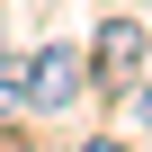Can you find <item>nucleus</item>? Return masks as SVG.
I'll list each match as a JSON object with an SVG mask.
<instances>
[{"instance_id": "1", "label": "nucleus", "mask_w": 152, "mask_h": 152, "mask_svg": "<svg viewBox=\"0 0 152 152\" xmlns=\"http://www.w3.org/2000/svg\"><path fill=\"white\" fill-rule=\"evenodd\" d=\"M81 90H90V54H81V45H45V54L27 63V81H18V99H36V116L72 107Z\"/></svg>"}, {"instance_id": "2", "label": "nucleus", "mask_w": 152, "mask_h": 152, "mask_svg": "<svg viewBox=\"0 0 152 152\" xmlns=\"http://www.w3.org/2000/svg\"><path fill=\"white\" fill-rule=\"evenodd\" d=\"M143 81V18H107L99 27V45H90V90H134Z\"/></svg>"}, {"instance_id": "3", "label": "nucleus", "mask_w": 152, "mask_h": 152, "mask_svg": "<svg viewBox=\"0 0 152 152\" xmlns=\"http://www.w3.org/2000/svg\"><path fill=\"white\" fill-rule=\"evenodd\" d=\"M18 81H27V63H18V54H0V107L18 99Z\"/></svg>"}, {"instance_id": "4", "label": "nucleus", "mask_w": 152, "mask_h": 152, "mask_svg": "<svg viewBox=\"0 0 152 152\" xmlns=\"http://www.w3.org/2000/svg\"><path fill=\"white\" fill-rule=\"evenodd\" d=\"M134 107H143V125H152V81H134Z\"/></svg>"}, {"instance_id": "5", "label": "nucleus", "mask_w": 152, "mask_h": 152, "mask_svg": "<svg viewBox=\"0 0 152 152\" xmlns=\"http://www.w3.org/2000/svg\"><path fill=\"white\" fill-rule=\"evenodd\" d=\"M81 152H125V143H116V134H99V143H81Z\"/></svg>"}, {"instance_id": "6", "label": "nucleus", "mask_w": 152, "mask_h": 152, "mask_svg": "<svg viewBox=\"0 0 152 152\" xmlns=\"http://www.w3.org/2000/svg\"><path fill=\"white\" fill-rule=\"evenodd\" d=\"M143 9H152V0H143Z\"/></svg>"}]
</instances>
